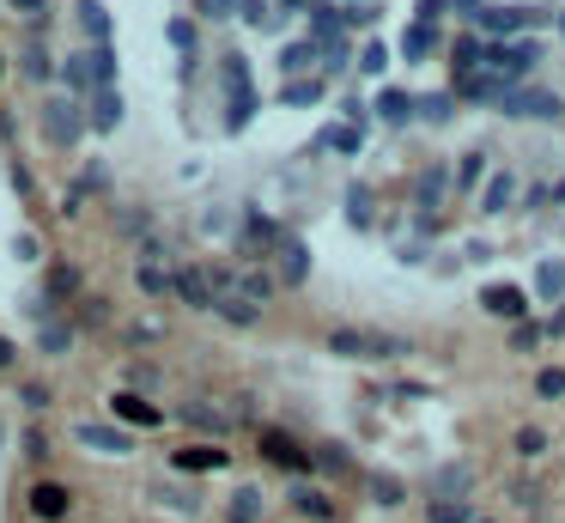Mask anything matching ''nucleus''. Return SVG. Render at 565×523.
Listing matches in <instances>:
<instances>
[{
  "instance_id": "nucleus-33",
  "label": "nucleus",
  "mask_w": 565,
  "mask_h": 523,
  "mask_svg": "<svg viewBox=\"0 0 565 523\" xmlns=\"http://www.w3.org/2000/svg\"><path fill=\"white\" fill-rule=\"evenodd\" d=\"M535 390H541V396H565V371H559V365H547L541 378H535Z\"/></svg>"
},
{
  "instance_id": "nucleus-47",
  "label": "nucleus",
  "mask_w": 565,
  "mask_h": 523,
  "mask_svg": "<svg viewBox=\"0 0 565 523\" xmlns=\"http://www.w3.org/2000/svg\"><path fill=\"white\" fill-rule=\"evenodd\" d=\"M7 7H13V13H31V19H37V13H43V0H7Z\"/></svg>"
},
{
  "instance_id": "nucleus-32",
  "label": "nucleus",
  "mask_w": 565,
  "mask_h": 523,
  "mask_svg": "<svg viewBox=\"0 0 565 523\" xmlns=\"http://www.w3.org/2000/svg\"><path fill=\"white\" fill-rule=\"evenodd\" d=\"M468 481H474V475L456 463V469H444V475H438V493H468Z\"/></svg>"
},
{
  "instance_id": "nucleus-42",
  "label": "nucleus",
  "mask_w": 565,
  "mask_h": 523,
  "mask_svg": "<svg viewBox=\"0 0 565 523\" xmlns=\"http://www.w3.org/2000/svg\"><path fill=\"white\" fill-rule=\"evenodd\" d=\"M310 98H322V86H316V80H310V86H292V92H286V104H310Z\"/></svg>"
},
{
  "instance_id": "nucleus-44",
  "label": "nucleus",
  "mask_w": 565,
  "mask_h": 523,
  "mask_svg": "<svg viewBox=\"0 0 565 523\" xmlns=\"http://www.w3.org/2000/svg\"><path fill=\"white\" fill-rule=\"evenodd\" d=\"M140 262H158V268H165V244H158V238H146V244H140Z\"/></svg>"
},
{
  "instance_id": "nucleus-10",
  "label": "nucleus",
  "mask_w": 565,
  "mask_h": 523,
  "mask_svg": "<svg viewBox=\"0 0 565 523\" xmlns=\"http://www.w3.org/2000/svg\"><path fill=\"white\" fill-rule=\"evenodd\" d=\"M177 292L189 298L195 311H213V298H219V292H213V280H207V268H177Z\"/></svg>"
},
{
  "instance_id": "nucleus-18",
  "label": "nucleus",
  "mask_w": 565,
  "mask_h": 523,
  "mask_svg": "<svg viewBox=\"0 0 565 523\" xmlns=\"http://www.w3.org/2000/svg\"><path fill=\"white\" fill-rule=\"evenodd\" d=\"M79 25H86V37H92L98 49L110 43V13L98 7V0H79Z\"/></svg>"
},
{
  "instance_id": "nucleus-24",
  "label": "nucleus",
  "mask_w": 565,
  "mask_h": 523,
  "mask_svg": "<svg viewBox=\"0 0 565 523\" xmlns=\"http://www.w3.org/2000/svg\"><path fill=\"white\" fill-rule=\"evenodd\" d=\"M377 110H383V116H389V122H408V116H414V110H420V104H414V98H408V92H383V98H377Z\"/></svg>"
},
{
  "instance_id": "nucleus-8",
  "label": "nucleus",
  "mask_w": 565,
  "mask_h": 523,
  "mask_svg": "<svg viewBox=\"0 0 565 523\" xmlns=\"http://www.w3.org/2000/svg\"><path fill=\"white\" fill-rule=\"evenodd\" d=\"M213 311H219L225 323H237V329H256V323H262V305H256V298H244V292L213 298Z\"/></svg>"
},
{
  "instance_id": "nucleus-2",
  "label": "nucleus",
  "mask_w": 565,
  "mask_h": 523,
  "mask_svg": "<svg viewBox=\"0 0 565 523\" xmlns=\"http://www.w3.org/2000/svg\"><path fill=\"white\" fill-rule=\"evenodd\" d=\"M225 92H231V128H244L250 122V61L244 55H225Z\"/></svg>"
},
{
  "instance_id": "nucleus-31",
  "label": "nucleus",
  "mask_w": 565,
  "mask_h": 523,
  "mask_svg": "<svg viewBox=\"0 0 565 523\" xmlns=\"http://www.w3.org/2000/svg\"><path fill=\"white\" fill-rule=\"evenodd\" d=\"M517 451H523V457H541V451H547V432H541V426H523V432H517Z\"/></svg>"
},
{
  "instance_id": "nucleus-34",
  "label": "nucleus",
  "mask_w": 565,
  "mask_h": 523,
  "mask_svg": "<svg viewBox=\"0 0 565 523\" xmlns=\"http://www.w3.org/2000/svg\"><path fill=\"white\" fill-rule=\"evenodd\" d=\"M371 499H377V505H395V499H401V487H395L389 475H371Z\"/></svg>"
},
{
  "instance_id": "nucleus-28",
  "label": "nucleus",
  "mask_w": 565,
  "mask_h": 523,
  "mask_svg": "<svg viewBox=\"0 0 565 523\" xmlns=\"http://www.w3.org/2000/svg\"><path fill=\"white\" fill-rule=\"evenodd\" d=\"M79 323H86V329H104V323H110V305H104V298H86V305H79Z\"/></svg>"
},
{
  "instance_id": "nucleus-26",
  "label": "nucleus",
  "mask_w": 565,
  "mask_h": 523,
  "mask_svg": "<svg viewBox=\"0 0 565 523\" xmlns=\"http://www.w3.org/2000/svg\"><path fill=\"white\" fill-rule=\"evenodd\" d=\"M511 195H517V177H511V171H499V183L487 189V213H499V207H505Z\"/></svg>"
},
{
  "instance_id": "nucleus-16",
  "label": "nucleus",
  "mask_w": 565,
  "mask_h": 523,
  "mask_svg": "<svg viewBox=\"0 0 565 523\" xmlns=\"http://www.w3.org/2000/svg\"><path fill=\"white\" fill-rule=\"evenodd\" d=\"M480 305H487L493 317H523V292L517 286H487V292H480Z\"/></svg>"
},
{
  "instance_id": "nucleus-21",
  "label": "nucleus",
  "mask_w": 565,
  "mask_h": 523,
  "mask_svg": "<svg viewBox=\"0 0 565 523\" xmlns=\"http://www.w3.org/2000/svg\"><path fill=\"white\" fill-rule=\"evenodd\" d=\"M134 280H140V292H146V298H158V292H171V286H177V274H165L158 262H140V268H134Z\"/></svg>"
},
{
  "instance_id": "nucleus-37",
  "label": "nucleus",
  "mask_w": 565,
  "mask_h": 523,
  "mask_svg": "<svg viewBox=\"0 0 565 523\" xmlns=\"http://www.w3.org/2000/svg\"><path fill=\"white\" fill-rule=\"evenodd\" d=\"M67 341H73V329H61V323H49V329H43V353H61Z\"/></svg>"
},
{
  "instance_id": "nucleus-41",
  "label": "nucleus",
  "mask_w": 565,
  "mask_h": 523,
  "mask_svg": "<svg viewBox=\"0 0 565 523\" xmlns=\"http://www.w3.org/2000/svg\"><path fill=\"white\" fill-rule=\"evenodd\" d=\"M456 61H462V67H474V61H480V43H474V37H462V43H456Z\"/></svg>"
},
{
  "instance_id": "nucleus-43",
  "label": "nucleus",
  "mask_w": 565,
  "mask_h": 523,
  "mask_svg": "<svg viewBox=\"0 0 565 523\" xmlns=\"http://www.w3.org/2000/svg\"><path fill=\"white\" fill-rule=\"evenodd\" d=\"M420 116H432V122H444V116H450V98H426V104H420Z\"/></svg>"
},
{
  "instance_id": "nucleus-20",
  "label": "nucleus",
  "mask_w": 565,
  "mask_h": 523,
  "mask_svg": "<svg viewBox=\"0 0 565 523\" xmlns=\"http://www.w3.org/2000/svg\"><path fill=\"white\" fill-rule=\"evenodd\" d=\"M244 226H250V232H244V244H250V250H262V244H280V238H286V232L274 226V219H268V213H250V219H244Z\"/></svg>"
},
{
  "instance_id": "nucleus-9",
  "label": "nucleus",
  "mask_w": 565,
  "mask_h": 523,
  "mask_svg": "<svg viewBox=\"0 0 565 523\" xmlns=\"http://www.w3.org/2000/svg\"><path fill=\"white\" fill-rule=\"evenodd\" d=\"M262 457L280 463V469H310V451H298L286 432H262Z\"/></svg>"
},
{
  "instance_id": "nucleus-4",
  "label": "nucleus",
  "mask_w": 565,
  "mask_h": 523,
  "mask_svg": "<svg viewBox=\"0 0 565 523\" xmlns=\"http://www.w3.org/2000/svg\"><path fill=\"white\" fill-rule=\"evenodd\" d=\"M274 274H280L286 286H298V280H310V244L286 232V238L274 244Z\"/></svg>"
},
{
  "instance_id": "nucleus-22",
  "label": "nucleus",
  "mask_w": 565,
  "mask_h": 523,
  "mask_svg": "<svg viewBox=\"0 0 565 523\" xmlns=\"http://www.w3.org/2000/svg\"><path fill=\"white\" fill-rule=\"evenodd\" d=\"M401 55H408V61H426V55H432V19L408 25V37H401Z\"/></svg>"
},
{
  "instance_id": "nucleus-40",
  "label": "nucleus",
  "mask_w": 565,
  "mask_h": 523,
  "mask_svg": "<svg viewBox=\"0 0 565 523\" xmlns=\"http://www.w3.org/2000/svg\"><path fill=\"white\" fill-rule=\"evenodd\" d=\"M304 61H316V43H292L286 49V67H304Z\"/></svg>"
},
{
  "instance_id": "nucleus-23",
  "label": "nucleus",
  "mask_w": 565,
  "mask_h": 523,
  "mask_svg": "<svg viewBox=\"0 0 565 523\" xmlns=\"http://www.w3.org/2000/svg\"><path fill=\"white\" fill-rule=\"evenodd\" d=\"M535 292L541 298H565V262H541L535 268Z\"/></svg>"
},
{
  "instance_id": "nucleus-17",
  "label": "nucleus",
  "mask_w": 565,
  "mask_h": 523,
  "mask_svg": "<svg viewBox=\"0 0 565 523\" xmlns=\"http://www.w3.org/2000/svg\"><path fill=\"white\" fill-rule=\"evenodd\" d=\"M92 128H98V134H116V128H122V98H116V92H98V98H92Z\"/></svg>"
},
{
  "instance_id": "nucleus-13",
  "label": "nucleus",
  "mask_w": 565,
  "mask_h": 523,
  "mask_svg": "<svg viewBox=\"0 0 565 523\" xmlns=\"http://www.w3.org/2000/svg\"><path fill=\"white\" fill-rule=\"evenodd\" d=\"M292 511H304L310 523H329V517H335V505H329V493H316V487H304V481L292 487Z\"/></svg>"
},
{
  "instance_id": "nucleus-27",
  "label": "nucleus",
  "mask_w": 565,
  "mask_h": 523,
  "mask_svg": "<svg viewBox=\"0 0 565 523\" xmlns=\"http://www.w3.org/2000/svg\"><path fill=\"white\" fill-rule=\"evenodd\" d=\"M347 219L353 226H371V195L365 189H347Z\"/></svg>"
},
{
  "instance_id": "nucleus-19",
  "label": "nucleus",
  "mask_w": 565,
  "mask_h": 523,
  "mask_svg": "<svg viewBox=\"0 0 565 523\" xmlns=\"http://www.w3.org/2000/svg\"><path fill=\"white\" fill-rule=\"evenodd\" d=\"M262 505H268V499H262V487H237V493H231V523H256V517H262Z\"/></svg>"
},
{
  "instance_id": "nucleus-38",
  "label": "nucleus",
  "mask_w": 565,
  "mask_h": 523,
  "mask_svg": "<svg viewBox=\"0 0 565 523\" xmlns=\"http://www.w3.org/2000/svg\"><path fill=\"white\" fill-rule=\"evenodd\" d=\"M171 43L189 55V49H195V25H189V19H177V25H171Z\"/></svg>"
},
{
  "instance_id": "nucleus-49",
  "label": "nucleus",
  "mask_w": 565,
  "mask_h": 523,
  "mask_svg": "<svg viewBox=\"0 0 565 523\" xmlns=\"http://www.w3.org/2000/svg\"><path fill=\"white\" fill-rule=\"evenodd\" d=\"M547 335H565V305L553 311V323H547Z\"/></svg>"
},
{
  "instance_id": "nucleus-29",
  "label": "nucleus",
  "mask_w": 565,
  "mask_h": 523,
  "mask_svg": "<svg viewBox=\"0 0 565 523\" xmlns=\"http://www.w3.org/2000/svg\"><path fill=\"white\" fill-rule=\"evenodd\" d=\"M444 189H450V171H426V183H420V207H432Z\"/></svg>"
},
{
  "instance_id": "nucleus-1",
  "label": "nucleus",
  "mask_w": 565,
  "mask_h": 523,
  "mask_svg": "<svg viewBox=\"0 0 565 523\" xmlns=\"http://www.w3.org/2000/svg\"><path fill=\"white\" fill-rule=\"evenodd\" d=\"M329 347L347 353V359H401V353H408L401 335H365V329H335Z\"/></svg>"
},
{
  "instance_id": "nucleus-7",
  "label": "nucleus",
  "mask_w": 565,
  "mask_h": 523,
  "mask_svg": "<svg viewBox=\"0 0 565 523\" xmlns=\"http://www.w3.org/2000/svg\"><path fill=\"white\" fill-rule=\"evenodd\" d=\"M73 432H79V444H92V451H110V457H128V451H134V438H128V432H110V426H92V420H79Z\"/></svg>"
},
{
  "instance_id": "nucleus-45",
  "label": "nucleus",
  "mask_w": 565,
  "mask_h": 523,
  "mask_svg": "<svg viewBox=\"0 0 565 523\" xmlns=\"http://www.w3.org/2000/svg\"><path fill=\"white\" fill-rule=\"evenodd\" d=\"M244 19H250V25H268V19H274V13H268V7H262V0H244Z\"/></svg>"
},
{
  "instance_id": "nucleus-5",
  "label": "nucleus",
  "mask_w": 565,
  "mask_h": 523,
  "mask_svg": "<svg viewBox=\"0 0 565 523\" xmlns=\"http://www.w3.org/2000/svg\"><path fill=\"white\" fill-rule=\"evenodd\" d=\"M25 505H31V517H43V523H61V517H67V505H73V493H67L61 481H37Z\"/></svg>"
},
{
  "instance_id": "nucleus-35",
  "label": "nucleus",
  "mask_w": 565,
  "mask_h": 523,
  "mask_svg": "<svg viewBox=\"0 0 565 523\" xmlns=\"http://www.w3.org/2000/svg\"><path fill=\"white\" fill-rule=\"evenodd\" d=\"M19 61H25V73H37V80L49 73V61H43V43H25V55H19Z\"/></svg>"
},
{
  "instance_id": "nucleus-46",
  "label": "nucleus",
  "mask_w": 565,
  "mask_h": 523,
  "mask_svg": "<svg viewBox=\"0 0 565 523\" xmlns=\"http://www.w3.org/2000/svg\"><path fill=\"white\" fill-rule=\"evenodd\" d=\"M231 7H237V0H201V13H213V19H219V13H231Z\"/></svg>"
},
{
  "instance_id": "nucleus-39",
  "label": "nucleus",
  "mask_w": 565,
  "mask_h": 523,
  "mask_svg": "<svg viewBox=\"0 0 565 523\" xmlns=\"http://www.w3.org/2000/svg\"><path fill=\"white\" fill-rule=\"evenodd\" d=\"M474 183H480V153H468V159H462V177H456V189H474Z\"/></svg>"
},
{
  "instance_id": "nucleus-36",
  "label": "nucleus",
  "mask_w": 565,
  "mask_h": 523,
  "mask_svg": "<svg viewBox=\"0 0 565 523\" xmlns=\"http://www.w3.org/2000/svg\"><path fill=\"white\" fill-rule=\"evenodd\" d=\"M237 286H244V298H268V292H274V280H268V274H244Z\"/></svg>"
},
{
  "instance_id": "nucleus-6",
  "label": "nucleus",
  "mask_w": 565,
  "mask_h": 523,
  "mask_svg": "<svg viewBox=\"0 0 565 523\" xmlns=\"http://www.w3.org/2000/svg\"><path fill=\"white\" fill-rule=\"evenodd\" d=\"M499 104H505V116H547V122H553V116L565 110V104H559L553 92H505Z\"/></svg>"
},
{
  "instance_id": "nucleus-14",
  "label": "nucleus",
  "mask_w": 565,
  "mask_h": 523,
  "mask_svg": "<svg viewBox=\"0 0 565 523\" xmlns=\"http://www.w3.org/2000/svg\"><path fill=\"white\" fill-rule=\"evenodd\" d=\"M171 469H183V475H207V469H225V451H207V444H195V451H177V457H171Z\"/></svg>"
},
{
  "instance_id": "nucleus-25",
  "label": "nucleus",
  "mask_w": 565,
  "mask_h": 523,
  "mask_svg": "<svg viewBox=\"0 0 565 523\" xmlns=\"http://www.w3.org/2000/svg\"><path fill=\"white\" fill-rule=\"evenodd\" d=\"M468 517H474V511H468L462 499H456V505H450V499H432V511H426V523H468Z\"/></svg>"
},
{
  "instance_id": "nucleus-48",
  "label": "nucleus",
  "mask_w": 565,
  "mask_h": 523,
  "mask_svg": "<svg viewBox=\"0 0 565 523\" xmlns=\"http://www.w3.org/2000/svg\"><path fill=\"white\" fill-rule=\"evenodd\" d=\"M13 359H19V347H13L7 335H0V365H13Z\"/></svg>"
},
{
  "instance_id": "nucleus-50",
  "label": "nucleus",
  "mask_w": 565,
  "mask_h": 523,
  "mask_svg": "<svg viewBox=\"0 0 565 523\" xmlns=\"http://www.w3.org/2000/svg\"><path fill=\"white\" fill-rule=\"evenodd\" d=\"M559 31H565V19H559Z\"/></svg>"
},
{
  "instance_id": "nucleus-30",
  "label": "nucleus",
  "mask_w": 565,
  "mask_h": 523,
  "mask_svg": "<svg viewBox=\"0 0 565 523\" xmlns=\"http://www.w3.org/2000/svg\"><path fill=\"white\" fill-rule=\"evenodd\" d=\"M49 292H61V298H67V292H79V268H73V262H61V268L49 274Z\"/></svg>"
},
{
  "instance_id": "nucleus-15",
  "label": "nucleus",
  "mask_w": 565,
  "mask_h": 523,
  "mask_svg": "<svg viewBox=\"0 0 565 523\" xmlns=\"http://www.w3.org/2000/svg\"><path fill=\"white\" fill-rule=\"evenodd\" d=\"M177 420H183V426H195V432H225V426H231L213 402H183V414H177Z\"/></svg>"
},
{
  "instance_id": "nucleus-3",
  "label": "nucleus",
  "mask_w": 565,
  "mask_h": 523,
  "mask_svg": "<svg viewBox=\"0 0 565 523\" xmlns=\"http://www.w3.org/2000/svg\"><path fill=\"white\" fill-rule=\"evenodd\" d=\"M79 128H86V110H79V104H67V98H49V104H43V134H49L55 146L79 140Z\"/></svg>"
},
{
  "instance_id": "nucleus-12",
  "label": "nucleus",
  "mask_w": 565,
  "mask_h": 523,
  "mask_svg": "<svg viewBox=\"0 0 565 523\" xmlns=\"http://www.w3.org/2000/svg\"><path fill=\"white\" fill-rule=\"evenodd\" d=\"M116 414H122L128 426H158V420H165V414H158L146 396H134V390H116Z\"/></svg>"
},
{
  "instance_id": "nucleus-11",
  "label": "nucleus",
  "mask_w": 565,
  "mask_h": 523,
  "mask_svg": "<svg viewBox=\"0 0 565 523\" xmlns=\"http://www.w3.org/2000/svg\"><path fill=\"white\" fill-rule=\"evenodd\" d=\"M480 25H487V37H517L523 25H535V13H523V7H499V13H480Z\"/></svg>"
}]
</instances>
